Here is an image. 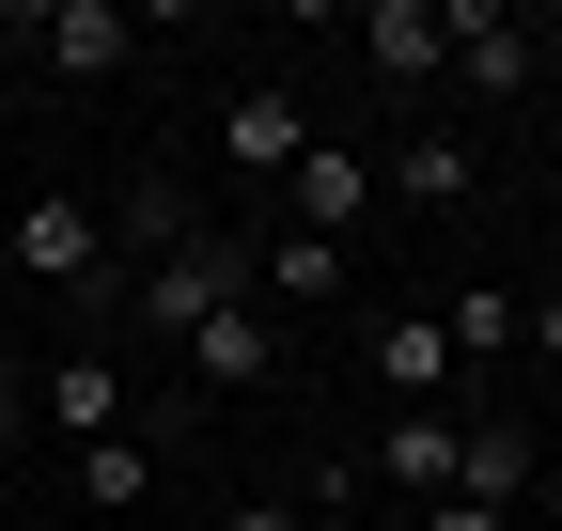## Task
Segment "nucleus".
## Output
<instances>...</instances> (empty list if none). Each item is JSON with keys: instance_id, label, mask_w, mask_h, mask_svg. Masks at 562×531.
<instances>
[{"instance_id": "1", "label": "nucleus", "mask_w": 562, "mask_h": 531, "mask_svg": "<svg viewBox=\"0 0 562 531\" xmlns=\"http://www.w3.org/2000/svg\"><path fill=\"white\" fill-rule=\"evenodd\" d=\"M203 313H250V235H188L172 266H140V328H172V344H188Z\"/></svg>"}, {"instance_id": "20", "label": "nucleus", "mask_w": 562, "mask_h": 531, "mask_svg": "<svg viewBox=\"0 0 562 531\" xmlns=\"http://www.w3.org/2000/svg\"><path fill=\"white\" fill-rule=\"evenodd\" d=\"M531 500H547V516H562V470H547V485H531Z\"/></svg>"}, {"instance_id": "4", "label": "nucleus", "mask_w": 562, "mask_h": 531, "mask_svg": "<svg viewBox=\"0 0 562 531\" xmlns=\"http://www.w3.org/2000/svg\"><path fill=\"white\" fill-rule=\"evenodd\" d=\"M32 422H63V438H79V453H94V438H140V391H125V375H110V360L79 344V360H63V375L32 391Z\"/></svg>"}, {"instance_id": "15", "label": "nucleus", "mask_w": 562, "mask_h": 531, "mask_svg": "<svg viewBox=\"0 0 562 531\" xmlns=\"http://www.w3.org/2000/svg\"><path fill=\"white\" fill-rule=\"evenodd\" d=\"M516 344H531V360H547V375H562V282H547V297H531V328H516Z\"/></svg>"}, {"instance_id": "14", "label": "nucleus", "mask_w": 562, "mask_h": 531, "mask_svg": "<svg viewBox=\"0 0 562 531\" xmlns=\"http://www.w3.org/2000/svg\"><path fill=\"white\" fill-rule=\"evenodd\" d=\"M188 235H203V219H188V188H172V172H140V188H125V250H140V266H172Z\"/></svg>"}, {"instance_id": "13", "label": "nucleus", "mask_w": 562, "mask_h": 531, "mask_svg": "<svg viewBox=\"0 0 562 531\" xmlns=\"http://www.w3.org/2000/svg\"><path fill=\"white\" fill-rule=\"evenodd\" d=\"M375 188H406V204H469V142H453V125H422V142H406Z\"/></svg>"}, {"instance_id": "6", "label": "nucleus", "mask_w": 562, "mask_h": 531, "mask_svg": "<svg viewBox=\"0 0 562 531\" xmlns=\"http://www.w3.org/2000/svg\"><path fill=\"white\" fill-rule=\"evenodd\" d=\"M125 32H140L125 0H47V16H32V47L63 63V79H110V63H125Z\"/></svg>"}, {"instance_id": "7", "label": "nucleus", "mask_w": 562, "mask_h": 531, "mask_svg": "<svg viewBox=\"0 0 562 531\" xmlns=\"http://www.w3.org/2000/svg\"><path fill=\"white\" fill-rule=\"evenodd\" d=\"M297 157H313L297 94H235V110H220V172H297Z\"/></svg>"}, {"instance_id": "2", "label": "nucleus", "mask_w": 562, "mask_h": 531, "mask_svg": "<svg viewBox=\"0 0 562 531\" xmlns=\"http://www.w3.org/2000/svg\"><path fill=\"white\" fill-rule=\"evenodd\" d=\"M16 282H47V297H110V250H94V204H63V188H32L16 204Z\"/></svg>"}, {"instance_id": "11", "label": "nucleus", "mask_w": 562, "mask_h": 531, "mask_svg": "<svg viewBox=\"0 0 562 531\" xmlns=\"http://www.w3.org/2000/svg\"><path fill=\"white\" fill-rule=\"evenodd\" d=\"M360 63H375V79H438V0H375V16H360Z\"/></svg>"}, {"instance_id": "8", "label": "nucleus", "mask_w": 562, "mask_h": 531, "mask_svg": "<svg viewBox=\"0 0 562 531\" xmlns=\"http://www.w3.org/2000/svg\"><path fill=\"white\" fill-rule=\"evenodd\" d=\"M266 360H281L266 313H203V328H188V375H203V391H266Z\"/></svg>"}, {"instance_id": "10", "label": "nucleus", "mask_w": 562, "mask_h": 531, "mask_svg": "<svg viewBox=\"0 0 562 531\" xmlns=\"http://www.w3.org/2000/svg\"><path fill=\"white\" fill-rule=\"evenodd\" d=\"M375 470H391L406 500H453V422H438V407H391V438H375Z\"/></svg>"}, {"instance_id": "3", "label": "nucleus", "mask_w": 562, "mask_h": 531, "mask_svg": "<svg viewBox=\"0 0 562 531\" xmlns=\"http://www.w3.org/2000/svg\"><path fill=\"white\" fill-rule=\"evenodd\" d=\"M531 485H547V438H531V422H453V500L516 516Z\"/></svg>"}, {"instance_id": "5", "label": "nucleus", "mask_w": 562, "mask_h": 531, "mask_svg": "<svg viewBox=\"0 0 562 531\" xmlns=\"http://www.w3.org/2000/svg\"><path fill=\"white\" fill-rule=\"evenodd\" d=\"M281 188H297V235H328V250H344V235H360V219H375V172H360V157H344V142H313V157H297V172H281Z\"/></svg>"}, {"instance_id": "18", "label": "nucleus", "mask_w": 562, "mask_h": 531, "mask_svg": "<svg viewBox=\"0 0 562 531\" xmlns=\"http://www.w3.org/2000/svg\"><path fill=\"white\" fill-rule=\"evenodd\" d=\"M0 438H32V391H16V375H0Z\"/></svg>"}, {"instance_id": "9", "label": "nucleus", "mask_w": 562, "mask_h": 531, "mask_svg": "<svg viewBox=\"0 0 562 531\" xmlns=\"http://www.w3.org/2000/svg\"><path fill=\"white\" fill-rule=\"evenodd\" d=\"M438 375H453L438 313H391V328H375V391H391V407H438Z\"/></svg>"}, {"instance_id": "19", "label": "nucleus", "mask_w": 562, "mask_h": 531, "mask_svg": "<svg viewBox=\"0 0 562 531\" xmlns=\"http://www.w3.org/2000/svg\"><path fill=\"white\" fill-rule=\"evenodd\" d=\"M531 63H562V16H531Z\"/></svg>"}, {"instance_id": "21", "label": "nucleus", "mask_w": 562, "mask_h": 531, "mask_svg": "<svg viewBox=\"0 0 562 531\" xmlns=\"http://www.w3.org/2000/svg\"><path fill=\"white\" fill-rule=\"evenodd\" d=\"M0 328H16V282H0Z\"/></svg>"}, {"instance_id": "12", "label": "nucleus", "mask_w": 562, "mask_h": 531, "mask_svg": "<svg viewBox=\"0 0 562 531\" xmlns=\"http://www.w3.org/2000/svg\"><path fill=\"white\" fill-rule=\"evenodd\" d=\"M79 500L94 516H140V500H157V438H94L79 453Z\"/></svg>"}, {"instance_id": "17", "label": "nucleus", "mask_w": 562, "mask_h": 531, "mask_svg": "<svg viewBox=\"0 0 562 531\" xmlns=\"http://www.w3.org/2000/svg\"><path fill=\"white\" fill-rule=\"evenodd\" d=\"M220 531H297V516H281V500H235V516H220Z\"/></svg>"}, {"instance_id": "16", "label": "nucleus", "mask_w": 562, "mask_h": 531, "mask_svg": "<svg viewBox=\"0 0 562 531\" xmlns=\"http://www.w3.org/2000/svg\"><path fill=\"white\" fill-rule=\"evenodd\" d=\"M422 531H516V516H484V500H422Z\"/></svg>"}]
</instances>
